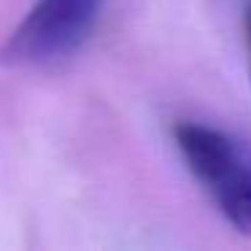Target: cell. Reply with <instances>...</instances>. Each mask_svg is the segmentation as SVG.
Here are the masks:
<instances>
[{
    "label": "cell",
    "mask_w": 251,
    "mask_h": 251,
    "mask_svg": "<svg viewBox=\"0 0 251 251\" xmlns=\"http://www.w3.org/2000/svg\"><path fill=\"white\" fill-rule=\"evenodd\" d=\"M105 0H35L0 46V65L46 68L73 57L100 19Z\"/></svg>",
    "instance_id": "cell-2"
},
{
    "label": "cell",
    "mask_w": 251,
    "mask_h": 251,
    "mask_svg": "<svg viewBox=\"0 0 251 251\" xmlns=\"http://www.w3.org/2000/svg\"><path fill=\"white\" fill-rule=\"evenodd\" d=\"M243 30H246V49H249V65H251V0H246V11H243Z\"/></svg>",
    "instance_id": "cell-3"
},
{
    "label": "cell",
    "mask_w": 251,
    "mask_h": 251,
    "mask_svg": "<svg viewBox=\"0 0 251 251\" xmlns=\"http://www.w3.org/2000/svg\"><path fill=\"white\" fill-rule=\"evenodd\" d=\"M186 170L195 176L216 211L240 235H251V146L229 130L195 119L170 127Z\"/></svg>",
    "instance_id": "cell-1"
}]
</instances>
